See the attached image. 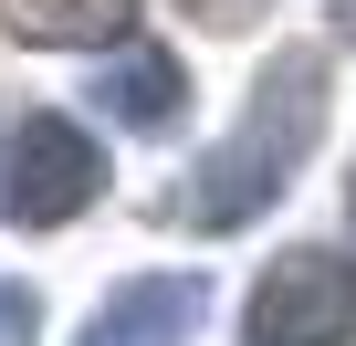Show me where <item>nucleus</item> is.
I'll return each instance as SVG.
<instances>
[{
    "label": "nucleus",
    "instance_id": "obj_10",
    "mask_svg": "<svg viewBox=\"0 0 356 346\" xmlns=\"http://www.w3.org/2000/svg\"><path fill=\"white\" fill-rule=\"evenodd\" d=\"M346 221H356V179H346Z\"/></svg>",
    "mask_w": 356,
    "mask_h": 346
},
{
    "label": "nucleus",
    "instance_id": "obj_3",
    "mask_svg": "<svg viewBox=\"0 0 356 346\" xmlns=\"http://www.w3.org/2000/svg\"><path fill=\"white\" fill-rule=\"evenodd\" d=\"M241 346H356V262L346 252L262 262V283L241 304Z\"/></svg>",
    "mask_w": 356,
    "mask_h": 346
},
{
    "label": "nucleus",
    "instance_id": "obj_4",
    "mask_svg": "<svg viewBox=\"0 0 356 346\" xmlns=\"http://www.w3.org/2000/svg\"><path fill=\"white\" fill-rule=\"evenodd\" d=\"M200 325H210L200 273H136L84 315V346H200Z\"/></svg>",
    "mask_w": 356,
    "mask_h": 346
},
{
    "label": "nucleus",
    "instance_id": "obj_6",
    "mask_svg": "<svg viewBox=\"0 0 356 346\" xmlns=\"http://www.w3.org/2000/svg\"><path fill=\"white\" fill-rule=\"evenodd\" d=\"M22 42H53V53H95V42H126L136 32V0H0Z\"/></svg>",
    "mask_w": 356,
    "mask_h": 346
},
{
    "label": "nucleus",
    "instance_id": "obj_7",
    "mask_svg": "<svg viewBox=\"0 0 356 346\" xmlns=\"http://www.w3.org/2000/svg\"><path fill=\"white\" fill-rule=\"evenodd\" d=\"M42 336V315H32V294L22 283H0V346H32Z\"/></svg>",
    "mask_w": 356,
    "mask_h": 346
},
{
    "label": "nucleus",
    "instance_id": "obj_1",
    "mask_svg": "<svg viewBox=\"0 0 356 346\" xmlns=\"http://www.w3.org/2000/svg\"><path fill=\"white\" fill-rule=\"evenodd\" d=\"M325 136V53L314 42H283L262 74H252V105L220 147H200L189 168V189H178V221L189 231H252L283 189H293V168L314 157Z\"/></svg>",
    "mask_w": 356,
    "mask_h": 346
},
{
    "label": "nucleus",
    "instance_id": "obj_2",
    "mask_svg": "<svg viewBox=\"0 0 356 346\" xmlns=\"http://www.w3.org/2000/svg\"><path fill=\"white\" fill-rule=\"evenodd\" d=\"M95 189H105V147H95L74 116L32 105V116L11 126V168H0V221H11V231H63V221H84V210H95Z\"/></svg>",
    "mask_w": 356,
    "mask_h": 346
},
{
    "label": "nucleus",
    "instance_id": "obj_5",
    "mask_svg": "<svg viewBox=\"0 0 356 346\" xmlns=\"http://www.w3.org/2000/svg\"><path fill=\"white\" fill-rule=\"evenodd\" d=\"M84 95H95L105 126H126V136H168L178 105H189V74H178V53H157V42H115V63H105Z\"/></svg>",
    "mask_w": 356,
    "mask_h": 346
},
{
    "label": "nucleus",
    "instance_id": "obj_8",
    "mask_svg": "<svg viewBox=\"0 0 356 346\" xmlns=\"http://www.w3.org/2000/svg\"><path fill=\"white\" fill-rule=\"evenodd\" d=\"M178 11L210 22V32H241V22H252V0H178Z\"/></svg>",
    "mask_w": 356,
    "mask_h": 346
},
{
    "label": "nucleus",
    "instance_id": "obj_9",
    "mask_svg": "<svg viewBox=\"0 0 356 346\" xmlns=\"http://www.w3.org/2000/svg\"><path fill=\"white\" fill-rule=\"evenodd\" d=\"M335 42H356V0H335Z\"/></svg>",
    "mask_w": 356,
    "mask_h": 346
}]
</instances>
